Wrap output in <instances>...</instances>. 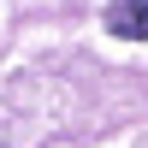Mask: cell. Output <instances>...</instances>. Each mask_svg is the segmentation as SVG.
<instances>
[{"label": "cell", "instance_id": "2", "mask_svg": "<svg viewBox=\"0 0 148 148\" xmlns=\"http://www.w3.org/2000/svg\"><path fill=\"white\" fill-rule=\"evenodd\" d=\"M0 148H6V142H0Z\"/></svg>", "mask_w": 148, "mask_h": 148}, {"label": "cell", "instance_id": "1", "mask_svg": "<svg viewBox=\"0 0 148 148\" xmlns=\"http://www.w3.org/2000/svg\"><path fill=\"white\" fill-rule=\"evenodd\" d=\"M107 30L125 42H148V0H107Z\"/></svg>", "mask_w": 148, "mask_h": 148}]
</instances>
